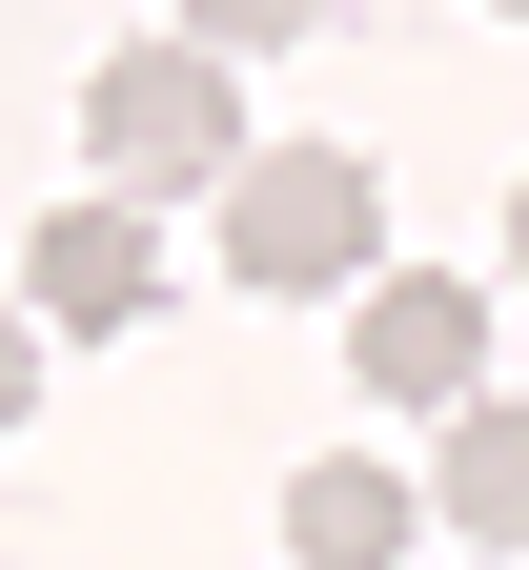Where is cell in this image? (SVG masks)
<instances>
[{
    "mask_svg": "<svg viewBox=\"0 0 529 570\" xmlns=\"http://www.w3.org/2000/svg\"><path fill=\"white\" fill-rule=\"evenodd\" d=\"M82 164H102V204L224 184V164H245V82L184 61V41H143V61H102V82H82Z\"/></svg>",
    "mask_w": 529,
    "mask_h": 570,
    "instance_id": "cell-2",
    "label": "cell"
},
{
    "mask_svg": "<svg viewBox=\"0 0 529 570\" xmlns=\"http://www.w3.org/2000/svg\"><path fill=\"white\" fill-rule=\"evenodd\" d=\"M41 407V326H0V428H21Z\"/></svg>",
    "mask_w": 529,
    "mask_h": 570,
    "instance_id": "cell-8",
    "label": "cell"
},
{
    "mask_svg": "<svg viewBox=\"0 0 529 570\" xmlns=\"http://www.w3.org/2000/svg\"><path fill=\"white\" fill-rule=\"evenodd\" d=\"M366 245H388V184H366L346 142H265V164H224V265H245L265 306L366 285Z\"/></svg>",
    "mask_w": 529,
    "mask_h": 570,
    "instance_id": "cell-1",
    "label": "cell"
},
{
    "mask_svg": "<svg viewBox=\"0 0 529 570\" xmlns=\"http://www.w3.org/2000/svg\"><path fill=\"white\" fill-rule=\"evenodd\" d=\"M428 510L469 530V550H529V387H469V407H448V469H428Z\"/></svg>",
    "mask_w": 529,
    "mask_h": 570,
    "instance_id": "cell-6",
    "label": "cell"
},
{
    "mask_svg": "<svg viewBox=\"0 0 529 570\" xmlns=\"http://www.w3.org/2000/svg\"><path fill=\"white\" fill-rule=\"evenodd\" d=\"M143 306H164V245H143V204H102V184H82V204L41 225V326H102V346H123Z\"/></svg>",
    "mask_w": 529,
    "mask_h": 570,
    "instance_id": "cell-4",
    "label": "cell"
},
{
    "mask_svg": "<svg viewBox=\"0 0 529 570\" xmlns=\"http://www.w3.org/2000/svg\"><path fill=\"white\" fill-rule=\"evenodd\" d=\"M509 285H529V184H509Z\"/></svg>",
    "mask_w": 529,
    "mask_h": 570,
    "instance_id": "cell-9",
    "label": "cell"
},
{
    "mask_svg": "<svg viewBox=\"0 0 529 570\" xmlns=\"http://www.w3.org/2000/svg\"><path fill=\"white\" fill-rule=\"evenodd\" d=\"M326 0H184V61H245V41H306Z\"/></svg>",
    "mask_w": 529,
    "mask_h": 570,
    "instance_id": "cell-7",
    "label": "cell"
},
{
    "mask_svg": "<svg viewBox=\"0 0 529 570\" xmlns=\"http://www.w3.org/2000/svg\"><path fill=\"white\" fill-rule=\"evenodd\" d=\"M346 387H388V407H469L489 387V306L448 265H366L346 285Z\"/></svg>",
    "mask_w": 529,
    "mask_h": 570,
    "instance_id": "cell-3",
    "label": "cell"
},
{
    "mask_svg": "<svg viewBox=\"0 0 529 570\" xmlns=\"http://www.w3.org/2000/svg\"><path fill=\"white\" fill-rule=\"evenodd\" d=\"M408 550H428V489H408V469L326 449L306 489H285V570H408Z\"/></svg>",
    "mask_w": 529,
    "mask_h": 570,
    "instance_id": "cell-5",
    "label": "cell"
},
{
    "mask_svg": "<svg viewBox=\"0 0 529 570\" xmlns=\"http://www.w3.org/2000/svg\"><path fill=\"white\" fill-rule=\"evenodd\" d=\"M489 21H529V0H489Z\"/></svg>",
    "mask_w": 529,
    "mask_h": 570,
    "instance_id": "cell-10",
    "label": "cell"
}]
</instances>
